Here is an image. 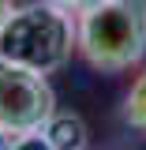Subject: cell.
<instances>
[{"instance_id":"cell-1","label":"cell","mask_w":146,"mask_h":150,"mask_svg":"<svg viewBox=\"0 0 146 150\" xmlns=\"http://www.w3.org/2000/svg\"><path fill=\"white\" fill-rule=\"evenodd\" d=\"M79 53V15L56 0H30L0 26V56L30 71L53 75Z\"/></svg>"},{"instance_id":"cell-2","label":"cell","mask_w":146,"mask_h":150,"mask_svg":"<svg viewBox=\"0 0 146 150\" xmlns=\"http://www.w3.org/2000/svg\"><path fill=\"white\" fill-rule=\"evenodd\" d=\"M79 53L105 75L135 68L146 56V0H105L83 11Z\"/></svg>"},{"instance_id":"cell-3","label":"cell","mask_w":146,"mask_h":150,"mask_svg":"<svg viewBox=\"0 0 146 150\" xmlns=\"http://www.w3.org/2000/svg\"><path fill=\"white\" fill-rule=\"evenodd\" d=\"M53 112H56V94L49 86V75L0 56V128L11 135L37 131L45 128Z\"/></svg>"},{"instance_id":"cell-4","label":"cell","mask_w":146,"mask_h":150,"mask_svg":"<svg viewBox=\"0 0 146 150\" xmlns=\"http://www.w3.org/2000/svg\"><path fill=\"white\" fill-rule=\"evenodd\" d=\"M45 135L56 150H86L90 143V131H86V120L79 112H68V109H56L49 120H45Z\"/></svg>"},{"instance_id":"cell-5","label":"cell","mask_w":146,"mask_h":150,"mask_svg":"<svg viewBox=\"0 0 146 150\" xmlns=\"http://www.w3.org/2000/svg\"><path fill=\"white\" fill-rule=\"evenodd\" d=\"M124 124L146 135V71L131 83V90L124 94Z\"/></svg>"},{"instance_id":"cell-6","label":"cell","mask_w":146,"mask_h":150,"mask_svg":"<svg viewBox=\"0 0 146 150\" xmlns=\"http://www.w3.org/2000/svg\"><path fill=\"white\" fill-rule=\"evenodd\" d=\"M11 150H56V146L49 143V135L37 128V131H19V135H11Z\"/></svg>"},{"instance_id":"cell-7","label":"cell","mask_w":146,"mask_h":150,"mask_svg":"<svg viewBox=\"0 0 146 150\" xmlns=\"http://www.w3.org/2000/svg\"><path fill=\"white\" fill-rule=\"evenodd\" d=\"M60 8H68V11H75V15H83V11H90V8H97V4H105V0H56Z\"/></svg>"},{"instance_id":"cell-8","label":"cell","mask_w":146,"mask_h":150,"mask_svg":"<svg viewBox=\"0 0 146 150\" xmlns=\"http://www.w3.org/2000/svg\"><path fill=\"white\" fill-rule=\"evenodd\" d=\"M15 11V0H0V26L8 23V15Z\"/></svg>"},{"instance_id":"cell-9","label":"cell","mask_w":146,"mask_h":150,"mask_svg":"<svg viewBox=\"0 0 146 150\" xmlns=\"http://www.w3.org/2000/svg\"><path fill=\"white\" fill-rule=\"evenodd\" d=\"M0 150H11V131L0 128Z\"/></svg>"}]
</instances>
